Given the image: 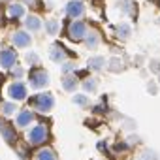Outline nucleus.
<instances>
[{
	"instance_id": "f257e3e1",
	"label": "nucleus",
	"mask_w": 160,
	"mask_h": 160,
	"mask_svg": "<svg viewBox=\"0 0 160 160\" xmlns=\"http://www.w3.org/2000/svg\"><path fill=\"white\" fill-rule=\"evenodd\" d=\"M51 138V130L45 122H32L27 128V145L28 147H42L47 145Z\"/></svg>"
},
{
	"instance_id": "f03ea898",
	"label": "nucleus",
	"mask_w": 160,
	"mask_h": 160,
	"mask_svg": "<svg viewBox=\"0 0 160 160\" xmlns=\"http://www.w3.org/2000/svg\"><path fill=\"white\" fill-rule=\"evenodd\" d=\"M27 108H30L34 113H40V115H47L49 111H53L55 108V96L51 92H38V94H32L27 98Z\"/></svg>"
},
{
	"instance_id": "7ed1b4c3",
	"label": "nucleus",
	"mask_w": 160,
	"mask_h": 160,
	"mask_svg": "<svg viewBox=\"0 0 160 160\" xmlns=\"http://www.w3.org/2000/svg\"><path fill=\"white\" fill-rule=\"evenodd\" d=\"M27 81H28L27 83L28 89H32V91H43L51 83V75H49V72L43 66H34V68L27 70Z\"/></svg>"
},
{
	"instance_id": "20e7f679",
	"label": "nucleus",
	"mask_w": 160,
	"mask_h": 160,
	"mask_svg": "<svg viewBox=\"0 0 160 160\" xmlns=\"http://www.w3.org/2000/svg\"><path fill=\"white\" fill-rule=\"evenodd\" d=\"M28 91H30V89H28V85L25 83V79H23V81H15V79H12V81L6 85V89H4V94H6L8 100L21 104V102H27V98L30 96Z\"/></svg>"
},
{
	"instance_id": "39448f33",
	"label": "nucleus",
	"mask_w": 160,
	"mask_h": 160,
	"mask_svg": "<svg viewBox=\"0 0 160 160\" xmlns=\"http://www.w3.org/2000/svg\"><path fill=\"white\" fill-rule=\"evenodd\" d=\"M89 32V25L83 19H72L66 27V36L72 42H83Z\"/></svg>"
},
{
	"instance_id": "423d86ee",
	"label": "nucleus",
	"mask_w": 160,
	"mask_h": 160,
	"mask_svg": "<svg viewBox=\"0 0 160 160\" xmlns=\"http://www.w3.org/2000/svg\"><path fill=\"white\" fill-rule=\"evenodd\" d=\"M19 62V53L15 47H0V72H10Z\"/></svg>"
},
{
	"instance_id": "0eeeda50",
	"label": "nucleus",
	"mask_w": 160,
	"mask_h": 160,
	"mask_svg": "<svg viewBox=\"0 0 160 160\" xmlns=\"http://www.w3.org/2000/svg\"><path fill=\"white\" fill-rule=\"evenodd\" d=\"M36 121V113L30 108H21L15 115H13V128L15 130H27L32 122Z\"/></svg>"
},
{
	"instance_id": "6e6552de",
	"label": "nucleus",
	"mask_w": 160,
	"mask_h": 160,
	"mask_svg": "<svg viewBox=\"0 0 160 160\" xmlns=\"http://www.w3.org/2000/svg\"><path fill=\"white\" fill-rule=\"evenodd\" d=\"M4 13H6V19L12 21V23H15V21H23V17L27 15V6L21 2V0H12V2L6 4Z\"/></svg>"
},
{
	"instance_id": "1a4fd4ad",
	"label": "nucleus",
	"mask_w": 160,
	"mask_h": 160,
	"mask_svg": "<svg viewBox=\"0 0 160 160\" xmlns=\"http://www.w3.org/2000/svg\"><path fill=\"white\" fill-rule=\"evenodd\" d=\"M10 42H12V47H15V49H28L32 45V34L27 32L25 28H17L12 32Z\"/></svg>"
},
{
	"instance_id": "9d476101",
	"label": "nucleus",
	"mask_w": 160,
	"mask_h": 160,
	"mask_svg": "<svg viewBox=\"0 0 160 160\" xmlns=\"http://www.w3.org/2000/svg\"><path fill=\"white\" fill-rule=\"evenodd\" d=\"M87 12V6L83 0H70V2L64 4V15L68 19H83Z\"/></svg>"
},
{
	"instance_id": "9b49d317",
	"label": "nucleus",
	"mask_w": 160,
	"mask_h": 160,
	"mask_svg": "<svg viewBox=\"0 0 160 160\" xmlns=\"http://www.w3.org/2000/svg\"><path fill=\"white\" fill-rule=\"evenodd\" d=\"M47 55H49V60L55 62V64H62L64 60H68V49H66L60 42H53V43L49 45Z\"/></svg>"
},
{
	"instance_id": "f8f14e48",
	"label": "nucleus",
	"mask_w": 160,
	"mask_h": 160,
	"mask_svg": "<svg viewBox=\"0 0 160 160\" xmlns=\"http://www.w3.org/2000/svg\"><path fill=\"white\" fill-rule=\"evenodd\" d=\"M23 28L30 34H38L43 28V19L38 13H27L23 17Z\"/></svg>"
},
{
	"instance_id": "ddd939ff",
	"label": "nucleus",
	"mask_w": 160,
	"mask_h": 160,
	"mask_svg": "<svg viewBox=\"0 0 160 160\" xmlns=\"http://www.w3.org/2000/svg\"><path fill=\"white\" fill-rule=\"evenodd\" d=\"M30 160H58L57 152L53 147L49 145H42V147H36V151L32 152Z\"/></svg>"
},
{
	"instance_id": "4468645a",
	"label": "nucleus",
	"mask_w": 160,
	"mask_h": 160,
	"mask_svg": "<svg viewBox=\"0 0 160 160\" xmlns=\"http://www.w3.org/2000/svg\"><path fill=\"white\" fill-rule=\"evenodd\" d=\"M19 111V104L17 102H12L8 98H4L0 102V117L2 119H13V115Z\"/></svg>"
},
{
	"instance_id": "2eb2a0df",
	"label": "nucleus",
	"mask_w": 160,
	"mask_h": 160,
	"mask_svg": "<svg viewBox=\"0 0 160 160\" xmlns=\"http://www.w3.org/2000/svg\"><path fill=\"white\" fill-rule=\"evenodd\" d=\"M83 43H85V47H87V49H92V51H94V49H98V47H100V43H102V36H100V32L89 27V32H87V36H85Z\"/></svg>"
},
{
	"instance_id": "dca6fc26",
	"label": "nucleus",
	"mask_w": 160,
	"mask_h": 160,
	"mask_svg": "<svg viewBox=\"0 0 160 160\" xmlns=\"http://www.w3.org/2000/svg\"><path fill=\"white\" fill-rule=\"evenodd\" d=\"M115 8L122 17H134L136 15V2L134 0H121V2L115 4Z\"/></svg>"
},
{
	"instance_id": "f3484780",
	"label": "nucleus",
	"mask_w": 160,
	"mask_h": 160,
	"mask_svg": "<svg viewBox=\"0 0 160 160\" xmlns=\"http://www.w3.org/2000/svg\"><path fill=\"white\" fill-rule=\"evenodd\" d=\"M60 87H62V91H66V92H75L77 91V87H79V79L75 77V73H68V75H62V79H60Z\"/></svg>"
},
{
	"instance_id": "a211bd4d",
	"label": "nucleus",
	"mask_w": 160,
	"mask_h": 160,
	"mask_svg": "<svg viewBox=\"0 0 160 160\" xmlns=\"http://www.w3.org/2000/svg\"><path fill=\"white\" fill-rule=\"evenodd\" d=\"M0 136L10 145H15V141H17V130L13 128V124H8V122H2V126H0Z\"/></svg>"
},
{
	"instance_id": "6ab92c4d",
	"label": "nucleus",
	"mask_w": 160,
	"mask_h": 160,
	"mask_svg": "<svg viewBox=\"0 0 160 160\" xmlns=\"http://www.w3.org/2000/svg\"><path fill=\"white\" fill-rule=\"evenodd\" d=\"M106 66H108V60H106V57H102V55H94V57H91L89 62H87V70H89V72H104Z\"/></svg>"
},
{
	"instance_id": "aec40b11",
	"label": "nucleus",
	"mask_w": 160,
	"mask_h": 160,
	"mask_svg": "<svg viewBox=\"0 0 160 160\" xmlns=\"http://www.w3.org/2000/svg\"><path fill=\"white\" fill-rule=\"evenodd\" d=\"M60 21H57V19H47V21H43V30H45V34L47 36H58V32H60Z\"/></svg>"
},
{
	"instance_id": "412c9836",
	"label": "nucleus",
	"mask_w": 160,
	"mask_h": 160,
	"mask_svg": "<svg viewBox=\"0 0 160 160\" xmlns=\"http://www.w3.org/2000/svg\"><path fill=\"white\" fill-rule=\"evenodd\" d=\"M79 85L83 87L85 94H91V92H96V89H98V79L96 77H85L79 81Z\"/></svg>"
},
{
	"instance_id": "4be33fe9",
	"label": "nucleus",
	"mask_w": 160,
	"mask_h": 160,
	"mask_svg": "<svg viewBox=\"0 0 160 160\" xmlns=\"http://www.w3.org/2000/svg\"><path fill=\"white\" fill-rule=\"evenodd\" d=\"M117 36H119L121 40L130 38V36H132V25H130L128 21H121V23L117 25Z\"/></svg>"
},
{
	"instance_id": "5701e85b",
	"label": "nucleus",
	"mask_w": 160,
	"mask_h": 160,
	"mask_svg": "<svg viewBox=\"0 0 160 160\" xmlns=\"http://www.w3.org/2000/svg\"><path fill=\"white\" fill-rule=\"evenodd\" d=\"M25 62H27V66H30V68L42 66V58H40V55H38L36 51H27V53H25Z\"/></svg>"
},
{
	"instance_id": "b1692460",
	"label": "nucleus",
	"mask_w": 160,
	"mask_h": 160,
	"mask_svg": "<svg viewBox=\"0 0 160 160\" xmlns=\"http://www.w3.org/2000/svg\"><path fill=\"white\" fill-rule=\"evenodd\" d=\"M72 102H73L75 106H79V108H87V106L91 104V98H89L85 92H73Z\"/></svg>"
},
{
	"instance_id": "393cba45",
	"label": "nucleus",
	"mask_w": 160,
	"mask_h": 160,
	"mask_svg": "<svg viewBox=\"0 0 160 160\" xmlns=\"http://www.w3.org/2000/svg\"><path fill=\"white\" fill-rule=\"evenodd\" d=\"M8 73H10V77H12V79H15V81H23V79L27 77V70H25L23 66H19V64H15Z\"/></svg>"
},
{
	"instance_id": "a878e982",
	"label": "nucleus",
	"mask_w": 160,
	"mask_h": 160,
	"mask_svg": "<svg viewBox=\"0 0 160 160\" xmlns=\"http://www.w3.org/2000/svg\"><path fill=\"white\" fill-rule=\"evenodd\" d=\"M109 72H115V73H119V72H122V68H124V64H122V60L121 58H117V57H113V58H109L108 60V66H106Z\"/></svg>"
},
{
	"instance_id": "bb28decb",
	"label": "nucleus",
	"mask_w": 160,
	"mask_h": 160,
	"mask_svg": "<svg viewBox=\"0 0 160 160\" xmlns=\"http://www.w3.org/2000/svg\"><path fill=\"white\" fill-rule=\"evenodd\" d=\"M60 70H62V75L75 73V70H77V64H75L73 60H64V62L60 64Z\"/></svg>"
},
{
	"instance_id": "cd10ccee",
	"label": "nucleus",
	"mask_w": 160,
	"mask_h": 160,
	"mask_svg": "<svg viewBox=\"0 0 160 160\" xmlns=\"http://www.w3.org/2000/svg\"><path fill=\"white\" fill-rule=\"evenodd\" d=\"M136 160H160V158H158L156 152H152V151H143L139 156H136Z\"/></svg>"
},
{
	"instance_id": "c85d7f7f",
	"label": "nucleus",
	"mask_w": 160,
	"mask_h": 160,
	"mask_svg": "<svg viewBox=\"0 0 160 160\" xmlns=\"http://www.w3.org/2000/svg\"><path fill=\"white\" fill-rule=\"evenodd\" d=\"M25 6H30V8H38L40 6V0H21Z\"/></svg>"
},
{
	"instance_id": "c756f323",
	"label": "nucleus",
	"mask_w": 160,
	"mask_h": 160,
	"mask_svg": "<svg viewBox=\"0 0 160 160\" xmlns=\"http://www.w3.org/2000/svg\"><path fill=\"white\" fill-rule=\"evenodd\" d=\"M147 91H149V92H151V94H154V92H156V91H158V87H156V85H154V83H149V85H147Z\"/></svg>"
},
{
	"instance_id": "7c9ffc66",
	"label": "nucleus",
	"mask_w": 160,
	"mask_h": 160,
	"mask_svg": "<svg viewBox=\"0 0 160 160\" xmlns=\"http://www.w3.org/2000/svg\"><path fill=\"white\" fill-rule=\"evenodd\" d=\"M98 151H102V152H106V151H108V147H106V143H104V141H100V143H98Z\"/></svg>"
},
{
	"instance_id": "2f4dec72",
	"label": "nucleus",
	"mask_w": 160,
	"mask_h": 160,
	"mask_svg": "<svg viewBox=\"0 0 160 160\" xmlns=\"http://www.w3.org/2000/svg\"><path fill=\"white\" fill-rule=\"evenodd\" d=\"M2 83H4V75L0 73V87H2Z\"/></svg>"
},
{
	"instance_id": "473e14b6",
	"label": "nucleus",
	"mask_w": 160,
	"mask_h": 160,
	"mask_svg": "<svg viewBox=\"0 0 160 160\" xmlns=\"http://www.w3.org/2000/svg\"><path fill=\"white\" fill-rule=\"evenodd\" d=\"M4 98H2V87H0V102H2Z\"/></svg>"
}]
</instances>
